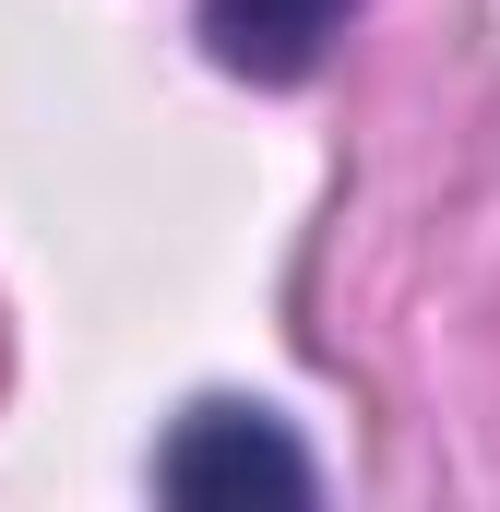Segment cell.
I'll use <instances>...</instances> for the list:
<instances>
[{
    "mask_svg": "<svg viewBox=\"0 0 500 512\" xmlns=\"http://www.w3.org/2000/svg\"><path fill=\"white\" fill-rule=\"evenodd\" d=\"M358 0H203V48L250 72V84H298L322 48H334V24H346Z\"/></svg>",
    "mask_w": 500,
    "mask_h": 512,
    "instance_id": "2",
    "label": "cell"
},
{
    "mask_svg": "<svg viewBox=\"0 0 500 512\" xmlns=\"http://www.w3.org/2000/svg\"><path fill=\"white\" fill-rule=\"evenodd\" d=\"M167 501H322V465L262 417V405H191L179 441L155 453Z\"/></svg>",
    "mask_w": 500,
    "mask_h": 512,
    "instance_id": "1",
    "label": "cell"
}]
</instances>
